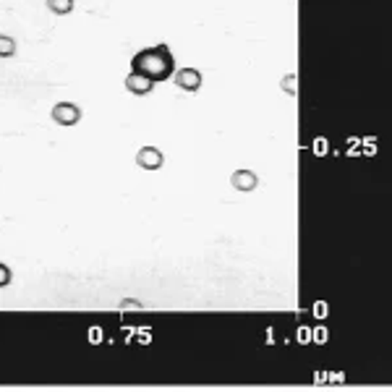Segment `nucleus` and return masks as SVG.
I'll list each match as a JSON object with an SVG mask.
<instances>
[{
    "instance_id": "nucleus-4",
    "label": "nucleus",
    "mask_w": 392,
    "mask_h": 392,
    "mask_svg": "<svg viewBox=\"0 0 392 392\" xmlns=\"http://www.w3.org/2000/svg\"><path fill=\"white\" fill-rule=\"evenodd\" d=\"M136 165L142 170H160L162 165H165V155H162V149H157V146H142L136 152Z\"/></svg>"
},
{
    "instance_id": "nucleus-1",
    "label": "nucleus",
    "mask_w": 392,
    "mask_h": 392,
    "mask_svg": "<svg viewBox=\"0 0 392 392\" xmlns=\"http://www.w3.org/2000/svg\"><path fill=\"white\" fill-rule=\"evenodd\" d=\"M131 71L146 76L152 84H162V81L173 79V73H175L173 50L168 47V42L144 47V50H139V53L131 58Z\"/></svg>"
},
{
    "instance_id": "nucleus-10",
    "label": "nucleus",
    "mask_w": 392,
    "mask_h": 392,
    "mask_svg": "<svg viewBox=\"0 0 392 392\" xmlns=\"http://www.w3.org/2000/svg\"><path fill=\"white\" fill-rule=\"evenodd\" d=\"M296 81H298V79H296V73H288V76H283V89H285L288 94H293V97H296Z\"/></svg>"
},
{
    "instance_id": "nucleus-3",
    "label": "nucleus",
    "mask_w": 392,
    "mask_h": 392,
    "mask_svg": "<svg viewBox=\"0 0 392 392\" xmlns=\"http://www.w3.org/2000/svg\"><path fill=\"white\" fill-rule=\"evenodd\" d=\"M173 81L175 87L181 92H189V94H196L204 84V76L199 68H175L173 73Z\"/></svg>"
},
{
    "instance_id": "nucleus-7",
    "label": "nucleus",
    "mask_w": 392,
    "mask_h": 392,
    "mask_svg": "<svg viewBox=\"0 0 392 392\" xmlns=\"http://www.w3.org/2000/svg\"><path fill=\"white\" fill-rule=\"evenodd\" d=\"M44 5L55 16H68L73 11V5H76V0H44Z\"/></svg>"
},
{
    "instance_id": "nucleus-6",
    "label": "nucleus",
    "mask_w": 392,
    "mask_h": 392,
    "mask_svg": "<svg viewBox=\"0 0 392 392\" xmlns=\"http://www.w3.org/2000/svg\"><path fill=\"white\" fill-rule=\"evenodd\" d=\"M123 84H126V92L136 94V97H144V94H149V92L155 89V84H152L146 76H142V73H136V71H131Z\"/></svg>"
},
{
    "instance_id": "nucleus-2",
    "label": "nucleus",
    "mask_w": 392,
    "mask_h": 392,
    "mask_svg": "<svg viewBox=\"0 0 392 392\" xmlns=\"http://www.w3.org/2000/svg\"><path fill=\"white\" fill-rule=\"evenodd\" d=\"M81 107L76 105V102H55L53 105V110H50V118L58 123V126H66V129H71L76 126L79 120H81Z\"/></svg>"
},
{
    "instance_id": "nucleus-8",
    "label": "nucleus",
    "mask_w": 392,
    "mask_h": 392,
    "mask_svg": "<svg viewBox=\"0 0 392 392\" xmlns=\"http://www.w3.org/2000/svg\"><path fill=\"white\" fill-rule=\"evenodd\" d=\"M16 55V40L11 34H0V58H14Z\"/></svg>"
},
{
    "instance_id": "nucleus-11",
    "label": "nucleus",
    "mask_w": 392,
    "mask_h": 392,
    "mask_svg": "<svg viewBox=\"0 0 392 392\" xmlns=\"http://www.w3.org/2000/svg\"><path fill=\"white\" fill-rule=\"evenodd\" d=\"M120 309H142L139 301H120Z\"/></svg>"
},
{
    "instance_id": "nucleus-9",
    "label": "nucleus",
    "mask_w": 392,
    "mask_h": 392,
    "mask_svg": "<svg viewBox=\"0 0 392 392\" xmlns=\"http://www.w3.org/2000/svg\"><path fill=\"white\" fill-rule=\"evenodd\" d=\"M11 283H14V272H11V267L0 261V288H8Z\"/></svg>"
},
{
    "instance_id": "nucleus-5",
    "label": "nucleus",
    "mask_w": 392,
    "mask_h": 392,
    "mask_svg": "<svg viewBox=\"0 0 392 392\" xmlns=\"http://www.w3.org/2000/svg\"><path fill=\"white\" fill-rule=\"evenodd\" d=\"M231 186L235 191H241V194H248V191H254L259 186V178H257L254 170H248V168H238V170L231 173Z\"/></svg>"
}]
</instances>
